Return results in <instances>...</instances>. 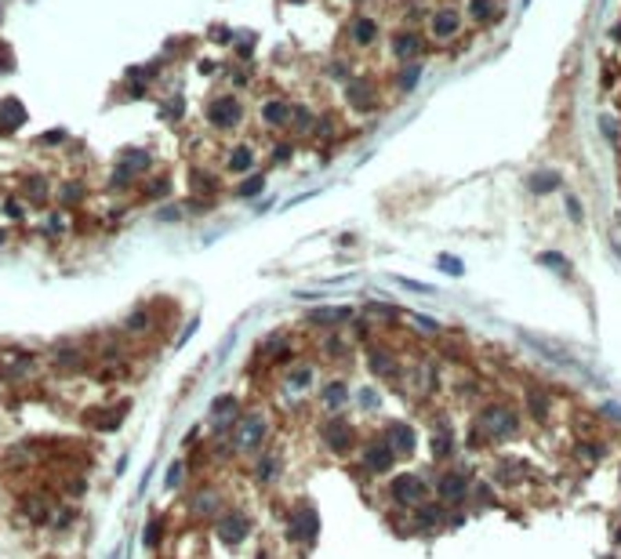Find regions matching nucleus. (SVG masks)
Instances as JSON below:
<instances>
[{
	"label": "nucleus",
	"mask_w": 621,
	"mask_h": 559,
	"mask_svg": "<svg viewBox=\"0 0 621 559\" xmlns=\"http://www.w3.org/2000/svg\"><path fill=\"white\" fill-rule=\"evenodd\" d=\"M163 530H168L163 516H153V519H149V523L142 527V545H146V549H160V545H163Z\"/></svg>",
	"instance_id": "nucleus-23"
},
{
	"label": "nucleus",
	"mask_w": 621,
	"mask_h": 559,
	"mask_svg": "<svg viewBox=\"0 0 621 559\" xmlns=\"http://www.w3.org/2000/svg\"><path fill=\"white\" fill-rule=\"evenodd\" d=\"M62 138H66V131H47L44 142H62Z\"/></svg>",
	"instance_id": "nucleus-50"
},
{
	"label": "nucleus",
	"mask_w": 621,
	"mask_h": 559,
	"mask_svg": "<svg viewBox=\"0 0 621 559\" xmlns=\"http://www.w3.org/2000/svg\"><path fill=\"white\" fill-rule=\"evenodd\" d=\"M440 269H443V273H454V276H458V273H462V262H458V258H440Z\"/></svg>",
	"instance_id": "nucleus-42"
},
{
	"label": "nucleus",
	"mask_w": 621,
	"mask_h": 559,
	"mask_svg": "<svg viewBox=\"0 0 621 559\" xmlns=\"http://www.w3.org/2000/svg\"><path fill=\"white\" fill-rule=\"evenodd\" d=\"M73 519H77V508L62 505V508H52V516H47V523H52V527H69Z\"/></svg>",
	"instance_id": "nucleus-32"
},
{
	"label": "nucleus",
	"mask_w": 621,
	"mask_h": 559,
	"mask_svg": "<svg viewBox=\"0 0 621 559\" xmlns=\"http://www.w3.org/2000/svg\"><path fill=\"white\" fill-rule=\"evenodd\" d=\"M62 200H66V203L80 200V185H66V189H62Z\"/></svg>",
	"instance_id": "nucleus-46"
},
{
	"label": "nucleus",
	"mask_w": 621,
	"mask_h": 559,
	"mask_svg": "<svg viewBox=\"0 0 621 559\" xmlns=\"http://www.w3.org/2000/svg\"><path fill=\"white\" fill-rule=\"evenodd\" d=\"M549 407H552V396H549V392L527 389V411H530V418H534V422H545V418H549Z\"/></svg>",
	"instance_id": "nucleus-22"
},
{
	"label": "nucleus",
	"mask_w": 621,
	"mask_h": 559,
	"mask_svg": "<svg viewBox=\"0 0 621 559\" xmlns=\"http://www.w3.org/2000/svg\"><path fill=\"white\" fill-rule=\"evenodd\" d=\"M429 498V483L414 472H400L389 479V501L396 508H418Z\"/></svg>",
	"instance_id": "nucleus-4"
},
{
	"label": "nucleus",
	"mask_w": 621,
	"mask_h": 559,
	"mask_svg": "<svg viewBox=\"0 0 621 559\" xmlns=\"http://www.w3.org/2000/svg\"><path fill=\"white\" fill-rule=\"evenodd\" d=\"M349 102H352L357 109L371 106V91H367V84H349Z\"/></svg>",
	"instance_id": "nucleus-35"
},
{
	"label": "nucleus",
	"mask_w": 621,
	"mask_h": 559,
	"mask_svg": "<svg viewBox=\"0 0 621 559\" xmlns=\"http://www.w3.org/2000/svg\"><path fill=\"white\" fill-rule=\"evenodd\" d=\"M251 163H255V149L251 146H236L229 152V171H251Z\"/></svg>",
	"instance_id": "nucleus-27"
},
{
	"label": "nucleus",
	"mask_w": 621,
	"mask_h": 559,
	"mask_svg": "<svg viewBox=\"0 0 621 559\" xmlns=\"http://www.w3.org/2000/svg\"><path fill=\"white\" fill-rule=\"evenodd\" d=\"M128 407H131V403H120V407H91V411H84V414H80V422H84L87 429L113 432V429H120L124 414H128Z\"/></svg>",
	"instance_id": "nucleus-11"
},
{
	"label": "nucleus",
	"mask_w": 621,
	"mask_h": 559,
	"mask_svg": "<svg viewBox=\"0 0 621 559\" xmlns=\"http://www.w3.org/2000/svg\"><path fill=\"white\" fill-rule=\"evenodd\" d=\"M614 538H618V545H621V530H618V534H614Z\"/></svg>",
	"instance_id": "nucleus-51"
},
{
	"label": "nucleus",
	"mask_w": 621,
	"mask_h": 559,
	"mask_svg": "<svg viewBox=\"0 0 621 559\" xmlns=\"http://www.w3.org/2000/svg\"><path fill=\"white\" fill-rule=\"evenodd\" d=\"M468 494H473V483H468V476L462 472V468H443V472L436 476L440 505H462Z\"/></svg>",
	"instance_id": "nucleus-8"
},
{
	"label": "nucleus",
	"mask_w": 621,
	"mask_h": 559,
	"mask_svg": "<svg viewBox=\"0 0 621 559\" xmlns=\"http://www.w3.org/2000/svg\"><path fill=\"white\" fill-rule=\"evenodd\" d=\"M574 454L581 457V461H589V465H592V461H600V457H603V443H578Z\"/></svg>",
	"instance_id": "nucleus-33"
},
{
	"label": "nucleus",
	"mask_w": 621,
	"mask_h": 559,
	"mask_svg": "<svg viewBox=\"0 0 621 559\" xmlns=\"http://www.w3.org/2000/svg\"><path fill=\"white\" fill-rule=\"evenodd\" d=\"M603 131H607V138H611V142H618V127H614L611 117H603Z\"/></svg>",
	"instance_id": "nucleus-47"
},
{
	"label": "nucleus",
	"mask_w": 621,
	"mask_h": 559,
	"mask_svg": "<svg viewBox=\"0 0 621 559\" xmlns=\"http://www.w3.org/2000/svg\"><path fill=\"white\" fill-rule=\"evenodd\" d=\"M120 168H128L131 174H135V171H146V168H149V152H142V149H128V152H124V163H120Z\"/></svg>",
	"instance_id": "nucleus-30"
},
{
	"label": "nucleus",
	"mask_w": 621,
	"mask_h": 559,
	"mask_svg": "<svg viewBox=\"0 0 621 559\" xmlns=\"http://www.w3.org/2000/svg\"><path fill=\"white\" fill-rule=\"evenodd\" d=\"M280 468H284L280 454H276V450H262L255 457V483H258V487H269V483H276V476H280Z\"/></svg>",
	"instance_id": "nucleus-16"
},
{
	"label": "nucleus",
	"mask_w": 621,
	"mask_h": 559,
	"mask_svg": "<svg viewBox=\"0 0 621 559\" xmlns=\"http://www.w3.org/2000/svg\"><path fill=\"white\" fill-rule=\"evenodd\" d=\"M433 33L440 36V41L454 36V33H458V15H454V11H440V15L433 19Z\"/></svg>",
	"instance_id": "nucleus-24"
},
{
	"label": "nucleus",
	"mask_w": 621,
	"mask_h": 559,
	"mask_svg": "<svg viewBox=\"0 0 621 559\" xmlns=\"http://www.w3.org/2000/svg\"><path fill=\"white\" fill-rule=\"evenodd\" d=\"M473 429H476L484 440H490V443L512 440L516 432H519V411H516V407H509V403H484V407L476 411Z\"/></svg>",
	"instance_id": "nucleus-1"
},
{
	"label": "nucleus",
	"mask_w": 621,
	"mask_h": 559,
	"mask_svg": "<svg viewBox=\"0 0 621 559\" xmlns=\"http://www.w3.org/2000/svg\"><path fill=\"white\" fill-rule=\"evenodd\" d=\"M320 403H324V411H341V407L349 403V385L341 378L327 381V385L320 389Z\"/></svg>",
	"instance_id": "nucleus-19"
},
{
	"label": "nucleus",
	"mask_w": 621,
	"mask_h": 559,
	"mask_svg": "<svg viewBox=\"0 0 621 559\" xmlns=\"http://www.w3.org/2000/svg\"><path fill=\"white\" fill-rule=\"evenodd\" d=\"M346 352H349V349H346V338H341V334H335V330H331V334L324 338V356H327V360H341V356H346Z\"/></svg>",
	"instance_id": "nucleus-28"
},
{
	"label": "nucleus",
	"mask_w": 621,
	"mask_h": 559,
	"mask_svg": "<svg viewBox=\"0 0 621 559\" xmlns=\"http://www.w3.org/2000/svg\"><path fill=\"white\" fill-rule=\"evenodd\" d=\"M262 189H265V178H262V174H251V178H244V182L236 185V196L247 200V196H258Z\"/></svg>",
	"instance_id": "nucleus-31"
},
{
	"label": "nucleus",
	"mask_w": 621,
	"mask_h": 559,
	"mask_svg": "<svg viewBox=\"0 0 621 559\" xmlns=\"http://www.w3.org/2000/svg\"><path fill=\"white\" fill-rule=\"evenodd\" d=\"M418 73H422V69H418V66H414V69H407V73H403V80H400V84H403V87H414V80H418Z\"/></svg>",
	"instance_id": "nucleus-49"
},
{
	"label": "nucleus",
	"mask_w": 621,
	"mask_h": 559,
	"mask_svg": "<svg viewBox=\"0 0 621 559\" xmlns=\"http://www.w3.org/2000/svg\"><path fill=\"white\" fill-rule=\"evenodd\" d=\"M182 479H185V461H174V465L168 468V476H163V487H168V490H179Z\"/></svg>",
	"instance_id": "nucleus-34"
},
{
	"label": "nucleus",
	"mask_w": 621,
	"mask_h": 559,
	"mask_svg": "<svg viewBox=\"0 0 621 559\" xmlns=\"http://www.w3.org/2000/svg\"><path fill=\"white\" fill-rule=\"evenodd\" d=\"M367 367H371V374H378V378H392L396 374V356L382 345H371L367 349Z\"/></svg>",
	"instance_id": "nucleus-17"
},
{
	"label": "nucleus",
	"mask_w": 621,
	"mask_h": 559,
	"mask_svg": "<svg viewBox=\"0 0 621 559\" xmlns=\"http://www.w3.org/2000/svg\"><path fill=\"white\" fill-rule=\"evenodd\" d=\"M146 323H149V309H138L131 320H128V330H142Z\"/></svg>",
	"instance_id": "nucleus-41"
},
{
	"label": "nucleus",
	"mask_w": 621,
	"mask_h": 559,
	"mask_svg": "<svg viewBox=\"0 0 621 559\" xmlns=\"http://www.w3.org/2000/svg\"><path fill=\"white\" fill-rule=\"evenodd\" d=\"M168 193V178H157L153 185H149V196H163Z\"/></svg>",
	"instance_id": "nucleus-44"
},
{
	"label": "nucleus",
	"mask_w": 621,
	"mask_h": 559,
	"mask_svg": "<svg viewBox=\"0 0 621 559\" xmlns=\"http://www.w3.org/2000/svg\"><path fill=\"white\" fill-rule=\"evenodd\" d=\"M352 320V309L349 305H324V309H313L309 316H306V323H313V327H341V323H349Z\"/></svg>",
	"instance_id": "nucleus-15"
},
{
	"label": "nucleus",
	"mask_w": 621,
	"mask_h": 559,
	"mask_svg": "<svg viewBox=\"0 0 621 559\" xmlns=\"http://www.w3.org/2000/svg\"><path fill=\"white\" fill-rule=\"evenodd\" d=\"M538 262H541V265H549V269H560V273H570V262L563 258V254H552V251H545V254H538Z\"/></svg>",
	"instance_id": "nucleus-37"
},
{
	"label": "nucleus",
	"mask_w": 621,
	"mask_h": 559,
	"mask_svg": "<svg viewBox=\"0 0 621 559\" xmlns=\"http://www.w3.org/2000/svg\"><path fill=\"white\" fill-rule=\"evenodd\" d=\"M567 211H570V218H574V222H581V203L574 196H567Z\"/></svg>",
	"instance_id": "nucleus-45"
},
{
	"label": "nucleus",
	"mask_w": 621,
	"mask_h": 559,
	"mask_svg": "<svg viewBox=\"0 0 621 559\" xmlns=\"http://www.w3.org/2000/svg\"><path fill=\"white\" fill-rule=\"evenodd\" d=\"M262 117H265V124H284V120L291 117V109L284 106V102H265V106H262Z\"/></svg>",
	"instance_id": "nucleus-29"
},
{
	"label": "nucleus",
	"mask_w": 621,
	"mask_h": 559,
	"mask_svg": "<svg viewBox=\"0 0 621 559\" xmlns=\"http://www.w3.org/2000/svg\"><path fill=\"white\" fill-rule=\"evenodd\" d=\"M473 494H476V501L484 505V508H490V505H498V494L490 490V483H479V487H473Z\"/></svg>",
	"instance_id": "nucleus-38"
},
{
	"label": "nucleus",
	"mask_w": 621,
	"mask_h": 559,
	"mask_svg": "<svg viewBox=\"0 0 621 559\" xmlns=\"http://www.w3.org/2000/svg\"><path fill=\"white\" fill-rule=\"evenodd\" d=\"M265 436H269V418H265V411H258V407H255V411H244V414H240L236 429L229 432L236 454H255V450H262Z\"/></svg>",
	"instance_id": "nucleus-2"
},
{
	"label": "nucleus",
	"mask_w": 621,
	"mask_h": 559,
	"mask_svg": "<svg viewBox=\"0 0 621 559\" xmlns=\"http://www.w3.org/2000/svg\"><path fill=\"white\" fill-rule=\"evenodd\" d=\"M454 450H458L454 432L447 425H436V432H433V457H436V461H447V457H454Z\"/></svg>",
	"instance_id": "nucleus-20"
},
{
	"label": "nucleus",
	"mask_w": 621,
	"mask_h": 559,
	"mask_svg": "<svg viewBox=\"0 0 621 559\" xmlns=\"http://www.w3.org/2000/svg\"><path fill=\"white\" fill-rule=\"evenodd\" d=\"M313 378H316L313 363H295V367L287 371V389H291V392H306V389L313 385Z\"/></svg>",
	"instance_id": "nucleus-21"
},
{
	"label": "nucleus",
	"mask_w": 621,
	"mask_h": 559,
	"mask_svg": "<svg viewBox=\"0 0 621 559\" xmlns=\"http://www.w3.org/2000/svg\"><path fill=\"white\" fill-rule=\"evenodd\" d=\"M473 19H479V22L494 19V4H490V0H473Z\"/></svg>",
	"instance_id": "nucleus-39"
},
{
	"label": "nucleus",
	"mask_w": 621,
	"mask_h": 559,
	"mask_svg": "<svg viewBox=\"0 0 621 559\" xmlns=\"http://www.w3.org/2000/svg\"><path fill=\"white\" fill-rule=\"evenodd\" d=\"M251 530H255V519H251L244 508H225V512L214 519V534H218V541H225V545L247 541Z\"/></svg>",
	"instance_id": "nucleus-7"
},
{
	"label": "nucleus",
	"mask_w": 621,
	"mask_h": 559,
	"mask_svg": "<svg viewBox=\"0 0 621 559\" xmlns=\"http://www.w3.org/2000/svg\"><path fill=\"white\" fill-rule=\"evenodd\" d=\"M22 124H26V106L19 98L0 102V131H19Z\"/></svg>",
	"instance_id": "nucleus-18"
},
{
	"label": "nucleus",
	"mask_w": 621,
	"mask_h": 559,
	"mask_svg": "<svg viewBox=\"0 0 621 559\" xmlns=\"http://www.w3.org/2000/svg\"><path fill=\"white\" fill-rule=\"evenodd\" d=\"M240 414H244V411H240V400L233 396V392H222V396L207 407L211 436H229V432L236 429V422H240Z\"/></svg>",
	"instance_id": "nucleus-6"
},
{
	"label": "nucleus",
	"mask_w": 621,
	"mask_h": 559,
	"mask_svg": "<svg viewBox=\"0 0 621 559\" xmlns=\"http://www.w3.org/2000/svg\"><path fill=\"white\" fill-rule=\"evenodd\" d=\"M320 443L331 454L346 457V454L357 450V429H352V422H346V418H327L320 425Z\"/></svg>",
	"instance_id": "nucleus-5"
},
{
	"label": "nucleus",
	"mask_w": 621,
	"mask_h": 559,
	"mask_svg": "<svg viewBox=\"0 0 621 559\" xmlns=\"http://www.w3.org/2000/svg\"><path fill=\"white\" fill-rule=\"evenodd\" d=\"M382 440L392 447V454H396V457H411L414 447H418V432H414L407 422H389L385 432H382Z\"/></svg>",
	"instance_id": "nucleus-10"
},
{
	"label": "nucleus",
	"mask_w": 621,
	"mask_h": 559,
	"mask_svg": "<svg viewBox=\"0 0 621 559\" xmlns=\"http://www.w3.org/2000/svg\"><path fill=\"white\" fill-rule=\"evenodd\" d=\"M287 157H291V146H276V149H273V160H276V163H284Z\"/></svg>",
	"instance_id": "nucleus-48"
},
{
	"label": "nucleus",
	"mask_w": 621,
	"mask_h": 559,
	"mask_svg": "<svg viewBox=\"0 0 621 559\" xmlns=\"http://www.w3.org/2000/svg\"><path fill=\"white\" fill-rule=\"evenodd\" d=\"M360 461L371 476H385L389 468L396 465V454H392V447L382 436H371V440H363V447H360Z\"/></svg>",
	"instance_id": "nucleus-9"
},
{
	"label": "nucleus",
	"mask_w": 621,
	"mask_h": 559,
	"mask_svg": "<svg viewBox=\"0 0 621 559\" xmlns=\"http://www.w3.org/2000/svg\"><path fill=\"white\" fill-rule=\"evenodd\" d=\"M447 523V508L440 501H422L418 508H411V530H436Z\"/></svg>",
	"instance_id": "nucleus-12"
},
{
	"label": "nucleus",
	"mask_w": 621,
	"mask_h": 559,
	"mask_svg": "<svg viewBox=\"0 0 621 559\" xmlns=\"http://www.w3.org/2000/svg\"><path fill=\"white\" fill-rule=\"evenodd\" d=\"M357 396H360L357 403L363 407V411H374V407H378V403H382V400H378V392H374V389H360V392H357Z\"/></svg>",
	"instance_id": "nucleus-40"
},
{
	"label": "nucleus",
	"mask_w": 621,
	"mask_h": 559,
	"mask_svg": "<svg viewBox=\"0 0 621 559\" xmlns=\"http://www.w3.org/2000/svg\"><path fill=\"white\" fill-rule=\"evenodd\" d=\"M316 538H320V516H316V508L309 501H298L287 516V541L316 545Z\"/></svg>",
	"instance_id": "nucleus-3"
},
{
	"label": "nucleus",
	"mask_w": 621,
	"mask_h": 559,
	"mask_svg": "<svg viewBox=\"0 0 621 559\" xmlns=\"http://www.w3.org/2000/svg\"><path fill=\"white\" fill-rule=\"evenodd\" d=\"M207 120H211L214 127H233V124L240 120V102H236L233 95L214 98L211 106H207Z\"/></svg>",
	"instance_id": "nucleus-14"
},
{
	"label": "nucleus",
	"mask_w": 621,
	"mask_h": 559,
	"mask_svg": "<svg viewBox=\"0 0 621 559\" xmlns=\"http://www.w3.org/2000/svg\"><path fill=\"white\" fill-rule=\"evenodd\" d=\"M414 323L425 330V334H440V323H433V320H425V316H414Z\"/></svg>",
	"instance_id": "nucleus-43"
},
{
	"label": "nucleus",
	"mask_w": 621,
	"mask_h": 559,
	"mask_svg": "<svg viewBox=\"0 0 621 559\" xmlns=\"http://www.w3.org/2000/svg\"><path fill=\"white\" fill-rule=\"evenodd\" d=\"M225 512V501H222V494L218 490H211L207 483L200 487L196 494H193V516H200V519H218Z\"/></svg>",
	"instance_id": "nucleus-13"
},
{
	"label": "nucleus",
	"mask_w": 621,
	"mask_h": 559,
	"mask_svg": "<svg viewBox=\"0 0 621 559\" xmlns=\"http://www.w3.org/2000/svg\"><path fill=\"white\" fill-rule=\"evenodd\" d=\"M392 51H396L400 58H411V55H418V51H422V41H418L414 33H400L396 41H392Z\"/></svg>",
	"instance_id": "nucleus-26"
},
{
	"label": "nucleus",
	"mask_w": 621,
	"mask_h": 559,
	"mask_svg": "<svg viewBox=\"0 0 621 559\" xmlns=\"http://www.w3.org/2000/svg\"><path fill=\"white\" fill-rule=\"evenodd\" d=\"M530 189H534L538 196L552 193V189H560V174H556V171H538L534 178H530Z\"/></svg>",
	"instance_id": "nucleus-25"
},
{
	"label": "nucleus",
	"mask_w": 621,
	"mask_h": 559,
	"mask_svg": "<svg viewBox=\"0 0 621 559\" xmlns=\"http://www.w3.org/2000/svg\"><path fill=\"white\" fill-rule=\"evenodd\" d=\"M352 36H357L360 44H371V41H374V22H371V19H360L357 25H352Z\"/></svg>",
	"instance_id": "nucleus-36"
}]
</instances>
